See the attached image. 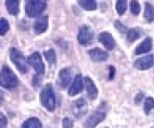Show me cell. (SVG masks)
I'll list each match as a JSON object with an SVG mask.
<instances>
[{"mask_svg": "<svg viewBox=\"0 0 154 128\" xmlns=\"http://www.w3.org/2000/svg\"><path fill=\"white\" fill-rule=\"evenodd\" d=\"M107 105L105 102L101 103L96 110L85 120L83 124L84 128H95L99 123L103 121L106 117Z\"/></svg>", "mask_w": 154, "mask_h": 128, "instance_id": "6da1fadb", "label": "cell"}, {"mask_svg": "<svg viewBox=\"0 0 154 128\" xmlns=\"http://www.w3.org/2000/svg\"><path fill=\"white\" fill-rule=\"evenodd\" d=\"M18 85V79L11 69L7 65L0 70V85L7 89H13Z\"/></svg>", "mask_w": 154, "mask_h": 128, "instance_id": "7a4b0ae2", "label": "cell"}, {"mask_svg": "<svg viewBox=\"0 0 154 128\" xmlns=\"http://www.w3.org/2000/svg\"><path fill=\"white\" fill-rule=\"evenodd\" d=\"M40 100L42 106L50 112H53L55 109L56 98L54 89L51 83L45 85L40 94Z\"/></svg>", "mask_w": 154, "mask_h": 128, "instance_id": "3957f363", "label": "cell"}, {"mask_svg": "<svg viewBox=\"0 0 154 128\" xmlns=\"http://www.w3.org/2000/svg\"><path fill=\"white\" fill-rule=\"evenodd\" d=\"M47 2L41 0H29L26 1L25 11L29 17H37L46 8Z\"/></svg>", "mask_w": 154, "mask_h": 128, "instance_id": "277c9868", "label": "cell"}, {"mask_svg": "<svg viewBox=\"0 0 154 128\" xmlns=\"http://www.w3.org/2000/svg\"><path fill=\"white\" fill-rule=\"evenodd\" d=\"M10 58L21 73H27L28 67L26 65V61L25 60V57L20 51L14 47L11 48L10 50Z\"/></svg>", "mask_w": 154, "mask_h": 128, "instance_id": "5b68a950", "label": "cell"}, {"mask_svg": "<svg viewBox=\"0 0 154 128\" xmlns=\"http://www.w3.org/2000/svg\"><path fill=\"white\" fill-rule=\"evenodd\" d=\"M27 63L34 68L37 75H43L45 71V66L38 52H35L27 57Z\"/></svg>", "mask_w": 154, "mask_h": 128, "instance_id": "8992f818", "label": "cell"}, {"mask_svg": "<svg viewBox=\"0 0 154 128\" xmlns=\"http://www.w3.org/2000/svg\"><path fill=\"white\" fill-rule=\"evenodd\" d=\"M94 37L93 31L90 26L84 25L80 28L79 32L78 34V40L81 44L88 45L92 43Z\"/></svg>", "mask_w": 154, "mask_h": 128, "instance_id": "52a82bcc", "label": "cell"}, {"mask_svg": "<svg viewBox=\"0 0 154 128\" xmlns=\"http://www.w3.org/2000/svg\"><path fill=\"white\" fill-rule=\"evenodd\" d=\"M154 65V56L153 55H148L138 58L134 63L135 68L138 70H148Z\"/></svg>", "mask_w": 154, "mask_h": 128, "instance_id": "ba28073f", "label": "cell"}, {"mask_svg": "<svg viewBox=\"0 0 154 128\" xmlns=\"http://www.w3.org/2000/svg\"><path fill=\"white\" fill-rule=\"evenodd\" d=\"M87 103L83 98H80L75 100L73 104V113L76 118H81L86 115L87 112Z\"/></svg>", "mask_w": 154, "mask_h": 128, "instance_id": "9c48e42d", "label": "cell"}, {"mask_svg": "<svg viewBox=\"0 0 154 128\" xmlns=\"http://www.w3.org/2000/svg\"><path fill=\"white\" fill-rule=\"evenodd\" d=\"M99 40L106 49L111 50L116 46V41L112 34L108 31H103L99 35Z\"/></svg>", "mask_w": 154, "mask_h": 128, "instance_id": "30bf717a", "label": "cell"}, {"mask_svg": "<svg viewBox=\"0 0 154 128\" xmlns=\"http://www.w3.org/2000/svg\"><path fill=\"white\" fill-rule=\"evenodd\" d=\"M83 88H84V84H83L82 76L81 74H78L76 75L72 85L69 88L68 94L69 96H75L82 91Z\"/></svg>", "mask_w": 154, "mask_h": 128, "instance_id": "8fae6325", "label": "cell"}, {"mask_svg": "<svg viewBox=\"0 0 154 128\" xmlns=\"http://www.w3.org/2000/svg\"><path fill=\"white\" fill-rule=\"evenodd\" d=\"M48 28V16H42L37 19L34 24V31L35 34H40L46 31Z\"/></svg>", "mask_w": 154, "mask_h": 128, "instance_id": "7c38bea8", "label": "cell"}, {"mask_svg": "<svg viewBox=\"0 0 154 128\" xmlns=\"http://www.w3.org/2000/svg\"><path fill=\"white\" fill-rule=\"evenodd\" d=\"M84 82H85L87 96H88L89 98L92 100L97 98V96H98L97 87L96 86L94 82L92 80L91 78L85 77V79H84Z\"/></svg>", "mask_w": 154, "mask_h": 128, "instance_id": "4fadbf2b", "label": "cell"}, {"mask_svg": "<svg viewBox=\"0 0 154 128\" xmlns=\"http://www.w3.org/2000/svg\"><path fill=\"white\" fill-rule=\"evenodd\" d=\"M72 80V71L69 67L63 69L59 73V83L60 86L66 88Z\"/></svg>", "mask_w": 154, "mask_h": 128, "instance_id": "5bb4252c", "label": "cell"}, {"mask_svg": "<svg viewBox=\"0 0 154 128\" xmlns=\"http://www.w3.org/2000/svg\"><path fill=\"white\" fill-rule=\"evenodd\" d=\"M88 53L91 59L94 61H105L108 58V54L99 48L90 49L88 51Z\"/></svg>", "mask_w": 154, "mask_h": 128, "instance_id": "9a60e30c", "label": "cell"}, {"mask_svg": "<svg viewBox=\"0 0 154 128\" xmlns=\"http://www.w3.org/2000/svg\"><path fill=\"white\" fill-rule=\"evenodd\" d=\"M153 47V41L150 37H147L144 41L141 42L135 49V54L141 55L149 52Z\"/></svg>", "mask_w": 154, "mask_h": 128, "instance_id": "2e32d148", "label": "cell"}, {"mask_svg": "<svg viewBox=\"0 0 154 128\" xmlns=\"http://www.w3.org/2000/svg\"><path fill=\"white\" fill-rule=\"evenodd\" d=\"M21 128H42V124L38 118L32 117L24 121Z\"/></svg>", "mask_w": 154, "mask_h": 128, "instance_id": "e0dca14e", "label": "cell"}, {"mask_svg": "<svg viewBox=\"0 0 154 128\" xmlns=\"http://www.w3.org/2000/svg\"><path fill=\"white\" fill-rule=\"evenodd\" d=\"M5 5L8 13L11 15H17L19 13V1L10 0L5 1Z\"/></svg>", "mask_w": 154, "mask_h": 128, "instance_id": "ac0fdd59", "label": "cell"}, {"mask_svg": "<svg viewBox=\"0 0 154 128\" xmlns=\"http://www.w3.org/2000/svg\"><path fill=\"white\" fill-rule=\"evenodd\" d=\"M144 16L149 22L154 21V7L150 3H145V10H144Z\"/></svg>", "mask_w": 154, "mask_h": 128, "instance_id": "d6986e66", "label": "cell"}, {"mask_svg": "<svg viewBox=\"0 0 154 128\" xmlns=\"http://www.w3.org/2000/svg\"><path fill=\"white\" fill-rule=\"evenodd\" d=\"M79 4L83 8L87 10H94L97 7V3L93 0H82L79 1Z\"/></svg>", "mask_w": 154, "mask_h": 128, "instance_id": "ffe728a7", "label": "cell"}, {"mask_svg": "<svg viewBox=\"0 0 154 128\" xmlns=\"http://www.w3.org/2000/svg\"><path fill=\"white\" fill-rule=\"evenodd\" d=\"M139 31L136 28H131L127 31V34H126V39H127L128 41L131 42V43L139 38Z\"/></svg>", "mask_w": 154, "mask_h": 128, "instance_id": "44dd1931", "label": "cell"}, {"mask_svg": "<svg viewBox=\"0 0 154 128\" xmlns=\"http://www.w3.org/2000/svg\"><path fill=\"white\" fill-rule=\"evenodd\" d=\"M44 55H45V58L47 61L50 63L51 64H54L57 61V57H56L55 51L54 49H50L48 51L44 52Z\"/></svg>", "mask_w": 154, "mask_h": 128, "instance_id": "7402d4cb", "label": "cell"}, {"mask_svg": "<svg viewBox=\"0 0 154 128\" xmlns=\"http://www.w3.org/2000/svg\"><path fill=\"white\" fill-rule=\"evenodd\" d=\"M9 29L8 21L5 18H0V35H5Z\"/></svg>", "mask_w": 154, "mask_h": 128, "instance_id": "603a6c76", "label": "cell"}, {"mask_svg": "<svg viewBox=\"0 0 154 128\" xmlns=\"http://www.w3.org/2000/svg\"><path fill=\"white\" fill-rule=\"evenodd\" d=\"M153 109H154V100L152 97H148V98L146 99L145 102H144V112L147 115H149L150 111Z\"/></svg>", "mask_w": 154, "mask_h": 128, "instance_id": "cb8c5ba5", "label": "cell"}, {"mask_svg": "<svg viewBox=\"0 0 154 128\" xmlns=\"http://www.w3.org/2000/svg\"><path fill=\"white\" fill-rule=\"evenodd\" d=\"M116 8L118 14L123 15L126 10V1H117L116 3Z\"/></svg>", "mask_w": 154, "mask_h": 128, "instance_id": "d4e9b609", "label": "cell"}, {"mask_svg": "<svg viewBox=\"0 0 154 128\" xmlns=\"http://www.w3.org/2000/svg\"><path fill=\"white\" fill-rule=\"evenodd\" d=\"M130 10L132 13L135 15L139 14L141 11V5L138 1H132L130 2Z\"/></svg>", "mask_w": 154, "mask_h": 128, "instance_id": "484cf974", "label": "cell"}, {"mask_svg": "<svg viewBox=\"0 0 154 128\" xmlns=\"http://www.w3.org/2000/svg\"><path fill=\"white\" fill-rule=\"evenodd\" d=\"M0 128H8V119L2 112H0Z\"/></svg>", "mask_w": 154, "mask_h": 128, "instance_id": "4316f807", "label": "cell"}, {"mask_svg": "<svg viewBox=\"0 0 154 128\" xmlns=\"http://www.w3.org/2000/svg\"><path fill=\"white\" fill-rule=\"evenodd\" d=\"M63 128H73L74 121L69 118H65L63 121Z\"/></svg>", "mask_w": 154, "mask_h": 128, "instance_id": "83f0119b", "label": "cell"}, {"mask_svg": "<svg viewBox=\"0 0 154 128\" xmlns=\"http://www.w3.org/2000/svg\"><path fill=\"white\" fill-rule=\"evenodd\" d=\"M114 25H115L116 28H117L119 31H121V32H125V31H126V27L125 26V25H123V24L120 21H118V20L116 21L115 23H114Z\"/></svg>", "mask_w": 154, "mask_h": 128, "instance_id": "f1b7e54d", "label": "cell"}, {"mask_svg": "<svg viewBox=\"0 0 154 128\" xmlns=\"http://www.w3.org/2000/svg\"><path fill=\"white\" fill-rule=\"evenodd\" d=\"M115 76V68L114 66L110 65L109 66V73H108V78L109 79H113Z\"/></svg>", "mask_w": 154, "mask_h": 128, "instance_id": "f546056e", "label": "cell"}, {"mask_svg": "<svg viewBox=\"0 0 154 128\" xmlns=\"http://www.w3.org/2000/svg\"><path fill=\"white\" fill-rule=\"evenodd\" d=\"M143 97V96H140V94H138V95L136 96V97H135V103H139V102H141V98Z\"/></svg>", "mask_w": 154, "mask_h": 128, "instance_id": "4dcf8cb0", "label": "cell"}, {"mask_svg": "<svg viewBox=\"0 0 154 128\" xmlns=\"http://www.w3.org/2000/svg\"><path fill=\"white\" fill-rule=\"evenodd\" d=\"M4 101V92L0 90V103Z\"/></svg>", "mask_w": 154, "mask_h": 128, "instance_id": "1f68e13d", "label": "cell"}]
</instances>
